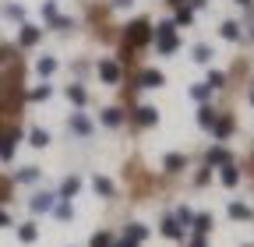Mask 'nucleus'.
Masks as SVG:
<instances>
[{
	"label": "nucleus",
	"mask_w": 254,
	"mask_h": 247,
	"mask_svg": "<svg viewBox=\"0 0 254 247\" xmlns=\"http://www.w3.org/2000/svg\"><path fill=\"white\" fill-rule=\"evenodd\" d=\"M148 39H152V25H148L145 18H134L131 25L124 28V43H127V46H134V50H138V46H145Z\"/></svg>",
	"instance_id": "f257e3e1"
},
{
	"label": "nucleus",
	"mask_w": 254,
	"mask_h": 247,
	"mask_svg": "<svg viewBox=\"0 0 254 247\" xmlns=\"http://www.w3.org/2000/svg\"><path fill=\"white\" fill-rule=\"evenodd\" d=\"M155 46H159V53H177L180 39H177V25L173 21H163L155 28Z\"/></svg>",
	"instance_id": "f03ea898"
},
{
	"label": "nucleus",
	"mask_w": 254,
	"mask_h": 247,
	"mask_svg": "<svg viewBox=\"0 0 254 247\" xmlns=\"http://www.w3.org/2000/svg\"><path fill=\"white\" fill-rule=\"evenodd\" d=\"M99 78H103L106 85H117V81L124 78V71H120L117 60H99Z\"/></svg>",
	"instance_id": "7ed1b4c3"
},
{
	"label": "nucleus",
	"mask_w": 254,
	"mask_h": 247,
	"mask_svg": "<svg viewBox=\"0 0 254 247\" xmlns=\"http://www.w3.org/2000/svg\"><path fill=\"white\" fill-rule=\"evenodd\" d=\"M138 85H141V88H163V85H166V78H163V71L145 67V71L138 74Z\"/></svg>",
	"instance_id": "20e7f679"
},
{
	"label": "nucleus",
	"mask_w": 254,
	"mask_h": 247,
	"mask_svg": "<svg viewBox=\"0 0 254 247\" xmlns=\"http://www.w3.org/2000/svg\"><path fill=\"white\" fill-rule=\"evenodd\" d=\"M43 39V28L36 25H21V32H18V46H36Z\"/></svg>",
	"instance_id": "39448f33"
},
{
	"label": "nucleus",
	"mask_w": 254,
	"mask_h": 247,
	"mask_svg": "<svg viewBox=\"0 0 254 247\" xmlns=\"http://www.w3.org/2000/svg\"><path fill=\"white\" fill-rule=\"evenodd\" d=\"M163 237H170V240H184V226L177 223V215H163Z\"/></svg>",
	"instance_id": "423d86ee"
},
{
	"label": "nucleus",
	"mask_w": 254,
	"mask_h": 247,
	"mask_svg": "<svg viewBox=\"0 0 254 247\" xmlns=\"http://www.w3.org/2000/svg\"><path fill=\"white\" fill-rule=\"evenodd\" d=\"M155 120H159V110L155 106H138L134 110V124H138V127H152Z\"/></svg>",
	"instance_id": "0eeeda50"
},
{
	"label": "nucleus",
	"mask_w": 254,
	"mask_h": 247,
	"mask_svg": "<svg viewBox=\"0 0 254 247\" xmlns=\"http://www.w3.org/2000/svg\"><path fill=\"white\" fill-rule=\"evenodd\" d=\"M53 201H57V198H53L50 191H43V194H36V198L28 201V208H32V212H53Z\"/></svg>",
	"instance_id": "6e6552de"
},
{
	"label": "nucleus",
	"mask_w": 254,
	"mask_h": 247,
	"mask_svg": "<svg viewBox=\"0 0 254 247\" xmlns=\"http://www.w3.org/2000/svg\"><path fill=\"white\" fill-rule=\"evenodd\" d=\"M71 131L81 134V138H88V134H92V120H88L85 113H74V117H71Z\"/></svg>",
	"instance_id": "1a4fd4ad"
},
{
	"label": "nucleus",
	"mask_w": 254,
	"mask_h": 247,
	"mask_svg": "<svg viewBox=\"0 0 254 247\" xmlns=\"http://www.w3.org/2000/svg\"><path fill=\"white\" fill-rule=\"evenodd\" d=\"M233 127H237L233 117H219V120H215V127H212V134L222 141V138H230V134H233Z\"/></svg>",
	"instance_id": "9d476101"
},
{
	"label": "nucleus",
	"mask_w": 254,
	"mask_h": 247,
	"mask_svg": "<svg viewBox=\"0 0 254 247\" xmlns=\"http://www.w3.org/2000/svg\"><path fill=\"white\" fill-rule=\"evenodd\" d=\"M78 191H81V180H78V177H67V180L60 184V201H71Z\"/></svg>",
	"instance_id": "9b49d317"
},
{
	"label": "nucleus",
	"mask_w": 254,
	"mask_h": 247,
	"mask_svg": "<svg viewBox=\"0 0 254 247\" xmlns=\"http://www.w3.org/2000/svg\"><path fill=\"white\" fill-rule=\"evenodd\" d=\"M99 120L106 124V127H120V124H124V110H120V106H106Z\"/></svg>",
	"instance_id": "f8f14e48"
},
{
	"label": "nucleus",
	"mask_w": 254,
	"mask_h": 247,
	"mask_svg": "<svg viewBox=\"0 0 254 247\" xmlns=\"http://www.w3.org/2000/svg\"><path fill=\"white\" fill-rule=\"evenodd\" d=\"M219 180L226 184V187H237V184H240V170H237L233 163H226V166L219 170Z\"/></svg>",
	"instance_id": "ddd939ff"
},
{
	"label": "nucleus",
	"mask_w": 254,
	"mask_h": 247,
	"mask_svg": "<svg viewBox=\"0 0 254 247\" xmlns=\"http://www.w3.org/2000/svg\"><path fill=\"white\" fill-rule=\"evenodd\" d=\"M28 145H32V148H46V145H50V131L32 127V131H28Z\"/></svg>",
	"instance_id": "4468645a"
},
{
	"label": "nucleus",
	"mask_w": 254,
	"mask_h": 247,
	"mask_svg": "<svg viewBox=\"0 0 254 247\" xmlns=\"http://www.w3.org/2000/svg\"><path fill=\"white\" fill-rule=\"evenodd\" d=\"M53 96V85H36V88H32V92H25V99H32V103H43V99H50Z\"/></svg>",
	"instance_id": "2eb2a0df"
},
{
	"label": "nucleus",
	"mask_w": 254,
	"mask_h": 247,
	"mask_svg": "<svg viewBox=\"0 0 254 247\" xmlns=\"http://www.w3.org/2000/svg\"><path fill=\"white\" fill-rule=\"evenodd\" d=\"M39 180V166H21L14 173V184H36Z\"/></svg>",
	"instance_id": "dca6fc26"
},
{
	"label": "nucleus",
	"mask_w": 254,
	"mask_h": 247,
	"mask_svg": "<svg viewBox=\"0 0 254 247\" xmlns=\"http://www.w3.org/2000/svg\"><path fill=\"white\" fill-rule=\"evenodd\" d=\"M36 237H39V226H36V223H21V226H18V240H21V244H32Z\"/></svg>",
	"instance_id": "f3484780"
},
{
	"label": "nucleus",
	"mask_w": 254,
	"mask_h": 247,
	"mask_svg": "<svg viewBox=\"0 0 254 247\" xmlns=\"http://www.w3.org/2000/svg\"><path fill=\"white\" fill-rule=\"evenodd\" d=\"M92 187H95V194H103V198H113V194H117V187H113L106 177H95V180H92Z\"/></svg>",
	"instance_id": "a211bd4d"
},
{
	"label": "nucleus",
	"mask_w": 254,
	"mask_h": 247,
	"mask_svg": "<svg viewBox=\"0 0 254 247\" xmlns=\"http://www.w3.org/2000/svg\"><path fill=\"white\" fill-rule=\"evenodd\" d=\"M215 120H219V113H215V110H208V106H201V110H198V124H201L205 131H212V127H215Z\"/></svg>",
	"instance_id": "6ab92c4d"
},
{
	"label": "nucleus",
	"mask_w": 254,
	"mask_h": 247,
	"mask_svg": "<svg viewBox=\"0 0 254 247\" xmlns=\"http://www.w3.org/2000/svg\"><path fill=\"white\" fill-rule=\"evenodd\" d=\"M184 166H187V159H184V156H173V152L163 159V170H166V173H180Z\"/></svg>",
	"instance_id": "aec40b11"
},
{
	"label": "nucleus",
	"mask_w": 254,
	"mask_h": 247,
	"mask_svg": "<svg viewBox=\"0 0 254 247\" xmlns=\"http://www.w3.org/2000/svg\"><path fill=\"white\" fill-rule=\"evenodd\" d=\"M67 99H71L74 106H85V103H88V92H85V85H71V88H67Z\"/></svg>",
	"instance_id": "412c9836"
},
{
	"label": "nucleus",
	"mask_w": 254,
	"mask_h": 247,
	"mask_svg": "<svg viewBox=\"0 0 254 247\" xmlns=\"http://www.w3.org/2000/svg\"><path fill=\"white\" fill-rule=\"evenodd\" d=\"M190 226H194V233H198V237H205V233L212 230V215H208V212L194 215V223H190Z\"/></svg>",
	"instance_id": "4be33fe9"
},
{
	"label": "nucleus",
	"mask_w": 254,
	"mask_h": 247,
	"mask_svg": "<svg viewBox=\"0 0 254 247\" xmlns=\"http://www.w3.org/2000/svg\"><path fill=\"white\" fill-rule=\"evenodd\" d=\"M219 36H222V39H230V43L240 39V25H237V21H222V25H219Z\"/></svg>",
	"instance_id": "5701e85b"
},
{
	"label": "nucleus",
	"mask_w": 254,
	"mask_h": 247,
	"mask_svg": "<svg viewBox=\"0 0 254 247\" xmlns=\"http://www.w3.org/2000/svg\"><path fill=\"white\" fill-rule=\"evenodd\" d=\"M124 237H127V240H134V244H141V240L148 237V230H145L141 223H131V226H127V230H124Z\"/></svg>",
	"instance_id": "b1692460"
},
{
	"label": "nucleus",
	"mask_w": 254,
	"mask_h": 247,
	"mask_svg": "<svg viewBox=\"0 0 254 247\" xmlns=\"http://www.w3.org/2000/svg\"><path fill=\"white\" fill-rule=\"evenodd\" d=\"M190 57H194V64H208V60H212V46L198 43L194 50H190Z\"/></svg>",
	"instance_id": "393cba45"
},
{
	"label": "nucleus",
	"mask_w": 254,
	"mask_h": 247,
	"mask_svg": "<svg viewBox=\"0 0 254 247\" xmlns=\"http://www.w3.org/2000/svg\"><path fill=\"white\" fill-rule=\"evenodd\" d=\"M36 71H39L43 78H50V74L57 71V57H39V64H36Z\"/></svg>",
	"instance_id": "a878e982"
},
{
	"label": "nucleus",
	"mask_w": 254,
	"mask_h": 247,
	"mask_svg": "<svg viewBox=\"0 0 254 247\" xmlns=\"http://www.w3.org/2000/svg\"><path fill=\"white\" fill-rule=\"evenodd\" d=\"M208 96H212V88L208 85H190V99H194V103H208Z\"/></svg>",
	"instance_id": "bb28decb"
},
{
	"label": "nucleus",
	"mask_w": 254,
	"mask_h": 247,
	"mask_svg": "<svg viewBox=\"0 0 254 247\" xmlns=\"http://www.w3.org/2000/svg\"><path fill=\"white\" fill-rule=\"evenodd\" d=\"M251 215H254V212H251L244 201H233V205H230V219H251Z\"/></svg>",
	"instance_id": "cd10ccee"
},
{
	"label": "nucleus",
	"mask_w": 254,
	"mask_h": 247,
	"mask_svg": "<svg viewBox=\"0 0 254 247\" xmlns=\"http://www.w3.org/2000/svg\"><path fill=\"white\" fill-rule=\"evenodd\" d=\"M208 163H212V166H226V163H230V152H226V148H212V152H208Z\"/></svg>",
	"instance_id": "c85d7f7f"
},
{
	"label": "nucleus",
	"mask_w": 254,
	"mask_h": 247,
	"mask_svg": "<svg viewBox=\"0 0 254 247\" xmlns=\"http://www.w3.org/2000/svg\"><path fill=\"white\" fill-rule=\"evenodd\" d=\"M53 215H57V219H64V223H67V219H71V215H74V208H71V201H60V205H53Z\"/></svg>",
	"instance_id": "c756f323"
},
{
	"label": "nucleus",
	"mask_w": 254,
	"mask_h": 247,
	"mask_svg": "<svg viewBox=\"0 0 254 247\" xmlns=\"http://www.w3.org/2000/svg\"><path fill=\"white\" fill-rule=\"evenodd\" d=\"M92 247H113V233H110V230L95 233V237H92Z\"/></svg>",
	"instance_id": "7c9ffc66"
},
{
	"label": "nucleus",
	"mask_w": 254,
	"mask_h": 247,
	"mask_svg": "<svg viewBox=\"0 0 254 247\" xmlns=\"http://www.w3.org/2000/svg\"><path fill=\"white\" fill-rule=\"evenodd\" d=\"M4 14H7L11 21H25V7H21V4H7V7H4Z\"/></svg>",
	"instance_id": "2f4dec72"
},
{
	"label": "nucleus",
	"mask_w": 254,
	"mask_h": 247,
	"mask_svg": "<svg viewBox=\"0 0 254 247\" xmlns=\"http://www.w3.org/2000/svg\"><path fill=\"white\" fill-rule=\"evenodd\" d=\"M190 21H194V11H190V7H177V21L173 25H190Z\"/></svg>",
	"instance_id": "473e14b6"
},
{
	"label": "nucleus",
	"mask_w": 254,
	"mask_h": 247,
	"mask_svg": "<svg viewBox=\"0 0 254 247\" xmlns=\"http://www.w3.org/2000/svg\"><path fill=\"white\" fill-rule=\"evenodd\" d=\"M43 18H46L50 25H57V18H60V14H57V4H53V0H46V4H43Z\"/></svg>",
	"instance_id": "72a5a7b5"
},
{
	"label": "nucleus",
	"mask_w": 254,
	"mask_h": 247,
	"mask_svg": "<svg viewBox=\"0 0 254 247\" xmlns=\"http://www.w3.org/2000/svg\"><path fill=\"white\" fill-rule=\"evenodd\" d=\"M205 85H208V88H222V85H226V74H222V71H212Z\"/></svg>",
	"instance_id": "f704fd0d"
},
{
	"label": "nucleus",
	"mask_w": 254,
	"mask_h": 247,
	"mask_svg": "<svg viewBox=\"0 0 254 247\" xmlns=\"http://www.w3.org/2000/svg\"><path fill=\"white\" fill-rule=\"evenodd\" d=\"M177 223H180V226H190V223H194V215H190V208H184V205L177 208Z\"/></svg>",
	"instance_id": "c9c22d12"
},
{
	"label": "nucleus",
	"mask_w": 254,
	"mask_h": 247,
	"mask_svg": "<svg viewBox=\"0 0 254 247\" xmlns=\"http://www.w3.org/2000/svg\"><path fill=\"white\" fill-rule=\"evenodd\" d=\"M208 180H212V170L205 166V170H201V173L194 177V184H198V187H205V184H208Z\"/></svg>",
	"instance_id": "e433bc0d"
},
{
	"label": "nucleus",
	"mask_w": 254,
	"mask_h": 247,
	"mask_svg": "<svg viewBox=\"0 0 254 247\" xmlns=\"http://www.w3.org/2000/svg\"><path fill=\"white\" fill-rule=\"evenodd\" d=\"M7 194H11V180H0V201H7Z\"/></svg>",
	"instance_id": "4c0bfd02"
},
{
	"label": "nucleus",
	"mask_w": 254,
	"mask_h": 247,
	"mask_svg": "<svg viewBox=\"0 0 254 247\" xmlns=\"http://www.w3.org/2000/svg\"><path fill=\"white\" fill-rule=\"evenodd\" d=\"M113 247H138V244H134V240H127V237H124V240H113Z\"/></svg>",
	"instance_id": "58836bf2"
},
{
	"label": "nucleus",
	"mask_w": 254,
	"mask_h": 247,
	"mask_svg": "<svg viewBox=\"0 0 254 247\" xmlns=\"http://www.w3.org/2000/svg\"><path fill=\"white\" fill-rule=\"evenodd\" d=\"M0 226H11V215H7L4 208H0Z\"/></svg>",
	"instance_id": "ea45409f"
},
{
	"label": "nucleus",
	"mask_w": 254,
	"mask_h": 247,
	"mask_svg": "<svg viewBox=\"0 0 254 247\" xmlns=\"http://www.w3.org/2000/svg\"><path fill=\"white\" fill-rule=\"evenodd\" d=\"M190 247H208V244H205V237H194V240H190Z\"/></svg>",
	"instance_id": "a19ab883"
},
{
	"label": "nucleus",
	"mask_w": 254,
	"mask_h": 247,
	"mask_svg": "<svg viewBox=\"0 0 254 247\" xmlns=\"http://www.w3.org/2000/svg\"><path fill=\"white\" fill-rule=\"evenodd\" d=\"M134 0H113V7H131Z\"/></svg>",
	"instance_id": "79ce46f5"
},
{
	"label": "nucleus",
	"mask_w": 254,
	"mask_h": 247,
	"mask_svg": "<svg viewBox=\"0 0 254 247\" xmlns=\"http://www.w3.org/2000/svg\"><path fill=\"white\" fill-rule=\"evenodd\" d=\"M190 7H205V0H190Z\"/></svg>",
	"instance_id": "37998d69"
},
{
	"label": "nucleus",
	"mask_w": 254,
	"mask_h": 247,
	"mask_svg": "<svg viewBox=\"0 0 254 247\" xmlns=\"http://www.w3.org/2000/svg\"><path fill=\"white\" fill-rule=\"evenodd\" d=\"M4 57H7V50H4V46H0V64H4Z\"/></svg>",
	"instance_id": "c03bdc74"
},
{
	"label": "nucleus",
	"mask_w": 254,
	"mask_h": 247,
	"mask_svg": "<svg viewBox=\"0 0 254 247\" xmlns=\"http://www.w3.org/2000/svg\"><path fill=\"white\" fill-rule=\"evenodd\" d=\"M240 4H244V7H247V4H251V0H240Z\"/></svg>",
	"instance_id": "a18cd8bd"
},
{
	"label": "nucleus",
	"mask_w": 254,
	"mask_h": 247,
	"mask_svg": "<svg viewBox=\"0 0 254 247\" xmlns=\"http://www.w3.org/2000/svg\"><path fill=\"white\" fill-rule=\"evenodd\" d=\"M247 247H251V244H247Z\"/></svg>",
	"instance_id": "49530a36"
}]
</instances>
